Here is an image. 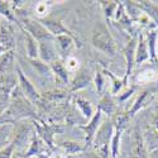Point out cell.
I'll use <instances>...</instances> for the list:
<instances>
[{"label":"cell","instance_id":"2","mask_svg":"<svg viewBox=\"0 0 158 158\" xmlns=\"http://www.w3.org/2000/svg\"><path fill=\"white\" fill-rule=\"evenodd\" d=\"M20 76V81H22V85H23V87H24V90L25 91H27V94L29 95V96H35V93H34V90H33V87L31 86V84L27 81V80H25V78H24V76L20 73L19 75Z\"/></svg>","mask_w":158,"mask_h":158},{"label":"cell","instance_id":"5","mask_svg":"<svg viewBox=\"0 0 158 158\" xmlns=\"http://www.w3.org/2000/svg\"><path fill=\"white\" fill-rule=\"evenodd\" d=\"M11 147H8V148H4L0 151V158H10L11 156Z\"/></svg>","mask_w":158,"mask_h":158},{"label":"cell","instance_id":"4","mask_svg":"<svg viewBox=\"0 0 158 158\" xmlns=\"http://www.w3.org/2000/svg\"><path fill=\"white\" fill-rule=\"evenodd\" d=\"M46 24H48V25H49V28L53 31L55 33H60L61 31H63V28L61 27L60 24H55L53 22H48V23H46Z\"/></svg>","mask_w":158,"mask_h":158},{"label":"cell","instance_id":"1","mask_svg":"<svg viewBox=\"0 0 158 158\" xmlns=\"http://www.w3.org/2000/svg\"><path fill=\"white\" fill-rule=\"evenodd\" d=\"M94 42L98 47H100L101 49H104L105 52H109V53H111L113 52V44H111V41L105 35V34H98L95 35L94 38Z\"/></svg>","mask_w":158,"mask_h":158},{"label":"cell","instance_id":"3","mask_svg":"<svg viewBox=\"0 0 158 158\" xmlns=\"http://www.w3.org/2000/svg\"><path fill=\"white\" fill-rule=\"evenodd\" d=\"M0 43H3V44H8L9 42H11V39H10V37H9V34H8V32H5L4 29H2L0 31Z\"/></svg>","mask_w":158,"mask_h":158}]
</instances>
